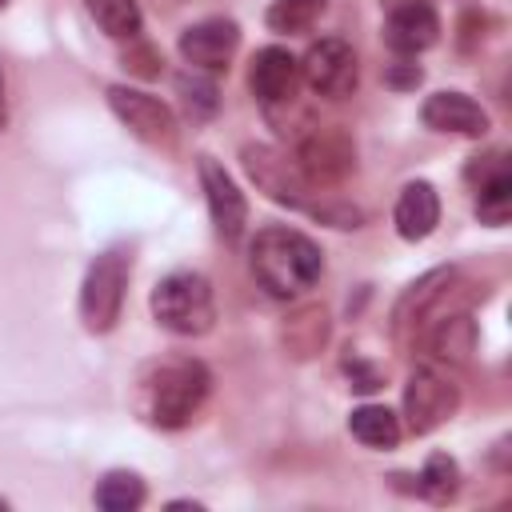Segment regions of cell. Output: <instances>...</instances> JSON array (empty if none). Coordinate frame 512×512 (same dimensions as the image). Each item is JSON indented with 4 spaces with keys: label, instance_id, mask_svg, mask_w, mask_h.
<instances>
[{
    "label": "cell",
    "instance_id": "obj_21",
    "mask_svg": "<svg viewBox=\"0 0 512 512\" xmlns=\"http://www.w3.org/2000/svg\"><path fill=\"white\" fill-rule=\"evenodd\" d=\"M140 504H144V480L136 472L116 468L96 484V508L104 512H132Z\"/></svg>",
    "mask_w": 512,
    "mask_h": 512
},
{
    "label": "cell",
    "instance_id": "obj_13",
    "mask_svg": "<svg viewBox=\"0 0 512 512\" xmlns=\"http://www.w3.org/2000/svg\"><path fill=\"white\" fill-rule=\"evenodd\" d=\"M200 184H204V200H208V212H212L216 232L224 240H236L244 232V220H248L244 192L236 188V180L212 156H200Z\"/></svg>",
    "mask_w": 512,
    "mask_h": 512
},
{
    "label": "cell",
    "instance_id": "obj_20",
    "mask_svg": "<svg viewBox=\"0 0 512 512\" xmlns=\"http://www.w3.org/2000/svg\"><path fill=\"white\" fill-rule=\"evenodd\" d=\"M348 428H352V436H356L360 444H368V448H396V440H400V420H396V412H388L384 404H364V408H356V412L348 416Z\"/></svg>",
    "mask_w": 512,
    "mask_h": 512
},
{
    "label": "cell",
    "instance_id": "obj_2",
    "mask_svg": "<svg viewBox=\"0 0 512 512\" xmlns=\"http://www.w3.org/2000/svg\"><path fill=\"white\" fill-rule=\"evenodd\" d=\"M248 256H252L256 280L280 300L300 296L324 272V256H320L316 240H308L296 228H264V232H256Z\"/></svg>",
    "mask_w": 512,
    "mask_h": 512
},
{
    "label": "cell",
    "instance_id": "obj_1",
    "mask_svg": "<svg viewBox=\"0 0 512 512\" xmlns=\"http://www.w3.org/2000/svg\"><path fill=\"white\" fill-rule=\"evenodd\" d=\"M240 160H244V172L256 180L260 192H268L276 204H288L304 216H316L332 228H360L364 224V212L356 204H344V200H332L324 196L304 172L296 160H288L284 152L268 148V144H244L240 148Z\"/></svg>",
    "mask_w": 512,
    "mask_h": 512
},
{
    "label": "cell",
    "instance_id": "obj_6",
    "mask_svg": "<svg viewBox=\"0 0 512 512\" xmlns=\"http://www.w3.org/2000/svg\"><path fill=\"white\" fill-rule=\"evenodd\" d=\"M296 164L316 188H328V184H340L356 168V148L344 128L308 124V132L296 136Z\"/></svg>",
    "mask_w": 512,
    "mask_h": 512
},
{
    "label": "cell",
    "instance_id": "obj_9",
    "mask_svg": "<svg viewBox=\"0 0 512 512\" xmlns=\"http://www.w3.org/2000/svg\"><path fill=\"white\" fill-rule=\"evenodd\" d=\"M456 400H460V392H456V384H452L444 372H436V368H416V372L408 376V388H404V416H408V428H412L416 436L432 432L436 424H444V420L456 412Z\"/></svg>",
    "mask_w": 512,
    "mask_h": 512
},
{
    "label": "cell",
    "instance_id": "obj_27",
    "mask_svg": "<svg viewBox=\"0 0 512 512\" xmlns=\"http://www.w3.org/2000/svg\"><path fill=\"white\" fill-rule=\"evenodd\" d=\"M4 116H8V108H4V80H0V128H4Z\"/></svg>",
    "mask_w": 512,
    "mask_h": 512
},
{
    "label": "cell",
    "instance_id": "obj_14",
    "mask_svg": "<svg viewBox=\"0 0 512 512\" xmlns=\"http://www.w3.org/2000/svg\"><path fill=\"white\" fill-rule=\"evenodd\" d=\"M452 284H456V268H436V272L420 276V280L396 300V308H392V332H396V336H408L412 328L428 324V320L436 316V304L452 292Z\"/></svg>",
    "mask_w": 512,
    "mask_h": 512
},
{
    "label": "cell",
    "instance_id": "obj_19",
    "mask_svg": "<svg viewBox=\"0 0 512 512\" xmlns=\"http://www.w3.org/2000/svg\"><path fill=\"white\" fill-rule=\"evenodd\" d=\"M328 340V312L320 304H308V308H296L288 320H284V348L296 356V360H308L312 352H320Z\"/></svg>",
    "mask_w": 512,
    "mask_h": 512
},
{
    "label": "cell",
    "instance_id": "obj_11",
    "mask_svg": "<svg viewBox=\"0 0 512 512\" xmlns=\"http://www.w3.org/2000/svg\"><path fill=\"white\" fill-rule=\"evenodd\" d=\"M248 84H252V96L264 104V108H276V104H292L296 100V88H300V60L288 52V48H260L252 56V72H248Z\"/></svg>",
    "mask_w": 512,
    "mask_h": 512
},
{
    "label": "cell",
    "instance_id": "obj_18",
    "mask_svg": "<svg viewBox=\"0 0 512 512\" xmlns=\"http://www.w3.org/2000/svg\"><path fill=\"white\" fill-rule=\"evenodd\" d=\"M428 348L440 356V360H468V352L476 348V324L468 312H448V316H436L432 320V332H428Z\"/></svg>",
    "mask_w": 512,
    "mask_h": 512
},
{
    "label": "cell",
    "instance_id": "obj_5",
    "mask_svg": "<svg viewBox=\"0 0 512 512\" xmlns=\"http://www.w3.org/2000/svg\"><path fill=\"white\" fill-rule=\"evenodd\" d=\"M124 288H128V256L120 248L100 252L88 264L84 288H80V316H84L88 332H108L120 320Z\"/></svg>",
    "mask_w": 512,
    "mask_h": 512
},
{
    "label": "cell",
    "instance_id": "obj_17",
    "mask_svg": "<svg viewBox=\"0 0 512 512\" xmlns=\"http://www.w3.org/2000/svg\"><path fill=\"white\" fill-rule=\"evenodd\" d=\"M392 220H396V232H400L404 240H424V236L440 224V196H436V188L424 184V180H412V184L400 192Z\"/></svg>",
    "mask_w": 512,
    "mask_h": 512
},
{
    "label": "cell",
    "instance_id": "obj_15",
    "mask_svg": "<svg viewBox=\"0 0 512 512\" xmlns=\"http://www.w3.org/2000/svg\"><path fill=\"white\" fill-rule=\"evenodd\" d=\"M420 120L432 132H456V136H484L488 132V112L464 96V92H436L424 100Z\"/></svg>",
    "mask_w": 512,
    "mask_h": 512
},
{
    "label": "cell",
    "instance_id": "obj_22",
    "mask_svg": "<svg viewBox=\"0 0 512 512\" xmlns=\"http://www.w3.org/2000/svg\"><path fill=\"white\" fill-rule=\"evenodd\" d=\"M92 20L100 24V32H108L112 40H136L140 36V8L136 0H88Z\"/></svg>",
    "mask_w": 512,
    "mask_h": 512
},
{
    "label": "cell",
    "instance_id": "obj_10",
    "mask_svg": "<svg viewBox=\"0 0 512 512\" xmlns=\"http://www.w3.org/2000/svg\"><path fill=\"white\" fill-rule=\"evenodd\" d=\"M440 36V16L428 0H384V40L392 52L416 56Z\"/></svg>",
    "mask_w": 512,
    "mask_h": 512
},
{
    "label": "cell",
    "instance_id": "obj_4",
    "mask_svg": "<svg viewBox=\"0 0 512 512\" xmlns=\"http://www.w3.org/2000/svg\"><path fill=\"white\" fill-rule=\"evenodd\" d=\"M208 388H212V376L196 360H176L160 368L148 384V420L160 428H184L200 412Z\"/></svg>",
    "mask_w": 512,
    "mask_h": 512
},
{
    "label": "cell",
    "instance_id": "obj_7",
    "mask_svg": "<svg viewBox=\"0 0 512 512\" xmlns=\"http://www.w3.org/2000/svg\"><path fill=\"white\" fill-rule=\"evenodd\" d=\"M300 76L304 84L316 92V96H328V100H344L356 92V80H360V64H356V52L328 36L320 44L308 48V56L300 60Z\"/></svg>",
    "mask_w": 512,
    "mask_h": 512
},
{
    "label": "cell",
    "instance_id": "obj_24",
    "mask_svg": "<svg viewBox=\"0 0 512 512\" xmlns=\"http://www.w3.org/2000/svg\"><path fill=\"white\" fill-rule=\"evenodd\" d=\"M456 480H460V468H456V460L452 456H444V452H432L428 456V464H424V472H420V492L428 496V500H448L452 492H456Z\"/></svg>",
    "mask_w": 512,
    "mask_h": 512
},
{
    "label": "cell",
    "instance_id": "obj_29",
    "mask_svg": "<svg viewBox=\"0 0 512 512\" xmlns=\"http://www.w3.org/2000/svg\"><path fill=\"white\" fill-rule=\"evenodd\" d=\"M0 508H4V500H0Z\"/></svg>",
    "mask_w": 512,
    "mask_h": 512
},
{
    "label": "cell",
    "instance_id": "obj_23",
    "mask_svg": "<svg viewBox=\"0 0 512 512\" xmlns=\"http://www.w3.org/2000/svg\"><path fill=\"white\" fill-rule=\"evenodd\" d=\"M324 4H328V0H272V8H268L264 20H268L272 32L296 36V32H308V28L320 20Z\"/></svg>",
    "mask_w": 512,
    "mask_h": 512
},
{
    "label": "cell",
    "instance_id": "obj_16",
    "mask_svg": "<svg viewBox=\"0 0 512 512\" xmlns=\"http://www.w3.org/2000/svg\"><path fill=\"white\" fill-rule=\"evenodd\" d=\"M468 176L476 180V216L484 224H504L512 212V172H508L504 152L484 156V164L476 160Z\"/></svg>",
    "mask_w": 512,
    "mask_h": 512
},
{
    "label": "cell",
    "instance_id": "obj_8",
    "mask_svg": "<svg viewBox=\"0 0 512 512\" xmlns=\"http://www.w3.org/2000/svg\"><path fill=\"white\" fill-rule=\"evenodd\" d=\"M108 104L120 116V124L132 136H140L144 144L168 148L176 140V120H172V108L164 100H156V96H148L140 88H128V84H112L108 88Z\"/></svg>",
    "mask_w": 512,
    "mask_h": 512
},
{
    "label": "cell",
    "instance_id": "obj_12",
    "mask_svg": "<svg viewBox=\"0 0 512 512\" xmlns=\"http://www.w3.org/2000/svg\"><path fill=\"white\" fill-rule=\"evenodd\" d=\"M240 44V28L224 16H212V20H200L192 28H184L180 36V56L192 64V68H204V72H224L232 52Z\"/></svg>",
    "mask_w": 512,
    "mask_h": 512
},
{
    "label": "cell",
    "instance_id": "obj_25",
    "mask_svg": "<svg viewBox=\"0 0 512 512\" xmlns=\"http://www.w3.org/2000/svg\"><path fill=\"white\" fill-rule=\"evenodd\" d=\"M176 88H180V96H184V104H188V112H192V116H212V112H216V104H220L216 84H212V80H204V76H180V80H176Z\"/></svg>",
    "mask_w": 512,
    "mask_h": 512
},
{
    "label": "cell",
    "instance_id": "obj_28",
    "mask_svg": "<svg viewBox=\"0 0 512 512\" xmlns=\"http://www.w3.org/2000/svg\"><path fill=\"white\" fill-rule=\"evenodd\" d=\"M4 4H8V0H0V8H4Z\"/></svg>",
    "mask_w": 512,
    "mask_h": 512
},
{
    "label": "cell",
    "instance_id": "obj_3",
    "mask_svg": "<svg viewBox=\"0 0 512 512\" xmlns=\"http://www.w3.org/2000/svg\"><path fill=\"white\" fill-rule=\"evenodd\" d=\"M152 316L176 336H204L216 320L212 284L200 272H172L152 288Z\"/></svg>",
    "mask_w": 512,
    "mask_h": 512
},
{
    "label": "cell",
    "instance_id": "obj_26",
    "mask_svg": "<svg viewBox=\"0 0 512 512\" xmlns=\"http://www.w3.org/2000/svg\"><path fill=\"white\" fill-rule=\"evenodd\" d=\"M124 64H128L136 76H156V72H160V56H156V48H140V52L124 56Z\"/></svg>",
    "mask_w": 512,
    "mask_h": 512
}]
</instances>
